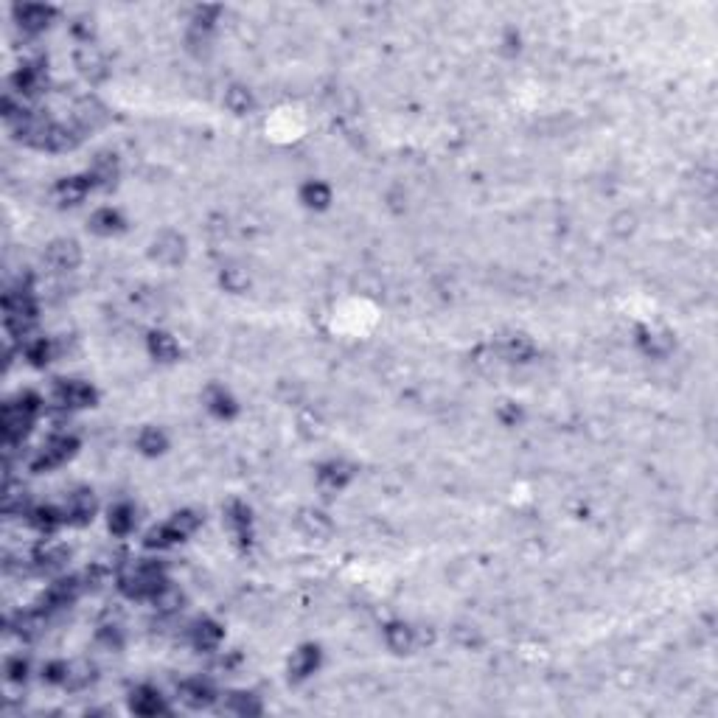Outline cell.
Wrapping results in <instances>:
<instances>
[{
    "label": "cell",
    "mask_w": 718,
    "mask_h": 718,
    "mask_svg": "<svg viewBox=\"0 0 718 718\" xmlns=\"http://www.w3.org/2000/svg\"><path fill=\"white\" fill-rule=\"evenodd\" d=\"M132 525H135V513H132L129 505H116V508L110 511V528H113V533H126Z\"/></svg>",
    "instance_id": "19"
},
{
    "label": "cell",
    "mask_w": 718,
    "mask_h": 718,
    "mask_svg": "<svg viewBox=\"0 0 718 718\" xmlns=\"http://www.w3.org/2000/svg\"><path fill=\"white\" fill-rule=\"evenodd\" d=\"M149 348H152L154 357L163 359V362L177 357V343H174L169 334H152V337H149Z\"/></svg>",
    "instance_id": "16"
},
{
    "label": "cell",
    "mask_w": 718,
    "mask_h": 718,
    "mask_svg": "<svg viewBox=\"0 0 718 718\" xmlns=\"http://www.w3.org/2000/svg\"><path fill=\"white\" fill-rule=\"evenodd\" d=\"M154 258H160L163 264H177L183 258V239L177 233H163L154 241Z\"/></svg>",
    "instance_id": "9"
},
{
    "label": "cell",
    "mask_w": 718,
    "mask_h": 718,
    "mask_svg": "<svg viewBox=\"0 0 718 718\" xmlns=\"http://www.w3.org/2000/svg\"><path fill=\"white\" fill-rule=\"evenodd\" d=\"M303 202L306 205H312V208H326L329 205V200H331V194H329V188L323 185V183H309V185H303Z\"/></svg>",
    "instance_id": "18"
},
{
    "label": "cell",
    "mask_w": 718,
    "mask_h": 718,
    "mask_svg": "<svg viewBox=\"0 0 718 718\" xmlns=\"http://www.w3.org/2000/svg\"><path fill=\"white\" fill-rule=\"evenodd\" d=\"M413 643H415L413 628H407V626H401V623H393V626L387 628V645H390L393 651H410Z\"/></svg>",
    "instance_id": "14"
},
{
    "label": "cell",
    "mask_w": 718,
    "mask_h": 718,
    "mask_svg": "<svg viewBox=\"0 0 718 718\" xmlns=\"http://www.w3.org/2000/svg\"><path fill=\"white\" fill-rule=\"evenodd\" d=\"M90 228L96 231V233H116L121 228V217L116 211H99L96 217H93V222H90Z\"/></svg>",
    "instance_id": "20"
},
{
    "label": "cell",
    "mask_w": 718,
    "mask_h": 718,
    "mask_svg": "<svg viewBox=\"0 0 718 718\" xmlns=\"http://www.w3.org/2000/svg\"><path fill=\"white\" fill-rule=\"evenodd\" d=\"M107 121V110L96 99H82L76 104V123L79 129H99Z\"/></svg>",
    "instance_id": "4"
},
{
    "label": "cell",
    "mask_w": 718,
    "mask_h": 718,
    "mask_svg": "<svg viewBox=\"0 0 718 718\" xmlns=\"http://www.w3.org/2000/svg\"><path fill=\"white\" fill-rule=\"evenodd\" d=\"M96 511V499L90 491H76L71 494L68 505H65V519H73V522H87Z\"/></svg>",
    "instance_id": "5"
},
{
    "label": "cell",
    "mask_w": 718,
    "mask_h": 718,
    "mask_svg": "<svg viewBox=\"0 0 718 718\" xmlns=\"http://www.w3.org/2000/svg\"><path fill=\"white\" fill-rule=\"evenodd\" d=\"M211 410H214L217 415H231V413H233L231 396H225L222 390H214V393H211Z\"/></svg>",
    "instance_id": "24"
},
{
    "label": "cell",
    "mask_w": 718,
    "mask_h": 718,
    "mask_svg": "<svg viewBox=\"0 0 718 718\" xmlns=\"http://www.w3.org/2000/svg\"><path fill=\"white\" fill-rule=\"evenodd\" d=\"M300 528L309 533V536H329L331 533V522L323 516V513H317V511H306L303 516H300Z\"/></svg>",
    "instance_id": "12"
},
{
    "label": "cell",
    "mask_w": 718,
    "mask_h": 718,
    "mask_svg": "<svg viewBox=\"0 0 718 718\" xmlns=\"http://www.w3.org/2000/svg\"><path fill=\"white\" fill-rule=\"evenodd\" d=\"M90 185H96L90 174H87V177H71V180L59 183L56 194H59V200H62V202L76 205V202H82V200H85V194L90 191Z\"/></svg>",
    "instance_id": "6"
},
{
    "label": "cell",
    "mask_w": 718,
    "mask_h": 718,
    "mask_svg": "<svg viewBox=\"0 0 718 718\" xmlns=\"http://www.w3.org/2000/svg\"><path fill=\"white\" fill-rule=\"evenodd\" d=\"M79 247L73 241H54L48 250H45V261L54 267V269H73L79 264Z\"/></svg>",
    "instance_id": "2"
},
{
    "label": "cell",
    "mask_w": 718,
    "mask_h": 718,
    "mask_svg": "<svg viewBox=\"0 0 718 718\" xmlns=\"http://www.w3.org/2000/svg\"><path fill=\"white\" fill-rule=\"evenodd\" d=\"M348 477H351V472H348V466H346V463H329V466L320 472V482H323L326 488H331V491L343 488Z\"/></svg>",
    "instance_id": "15"
},
{
    "label": "cell",
    "mask_w": 718,
    "mask_h": 718,
    "mask_svg": "<svg viewBox=\"0 0 718 718\" xmlns=\"http://www.w3.org/2000/svg\"><path fill=\"white\" fill-rule=\"evenodd\" d=\"M219 640H222V628L217 626V623H197V628H194V643L200 645V648H217L219 645Z\"/></svg>",
    "instance_id": "13"
},
{
    "label": "cell",
    "mask_w": 718,
    "mask_h": 718,
    "mask_svg": "<svg viewBox=\"0 0 718 718\" xmlns=\"http://www.w3.org/2000/svg\"><path fill=\"white\" fill-rule=\"evenodd\" d=\"M138 446H140L143 452H149V455H157V452H163L166 438H163V432H157V430H143Z\"/></svg>",
    "instance_id": "21"
},
{
    "label": "cell",
    "mask_w": 718,
    "mask_h": 718,
    "mask_svg": "<svg viewBox=\"0 0 718 718\" xmlns=\"http://www.w3.org/2000/svg\"><path fill=\"white\" fill-rule=\"evenodd\" d=\"M76 68H79L90 82H102V79L107 76V62H104L102 51L93 48V45H82V48L76 51Z\"/></svg>",
    "instance_id": "1"
},
{
    "label": "cell",
    "mask_w": 718,
    "mask_h": 718,
    "mask_svg": "<svg viewBox=\"0 0 718 718\" xmlns=\"http://www.w3.org/2000/svg\"><path fill=\"white\" fill-rule=\"evenodd\" d=\"M317 662H320V654H317V648L306 645V648H300V651L292 657V662H289V671H292L295 676H309V674H315Z\"/></svg>",
    "instance_id": "10"
},
{
    "label": "cell",
    "mask_w": 718,
    "mask_h": 718,
    "mask_svg": "<svg viewBox=\"0 0 718 718\" xmlns=\"http://www.w3.org/2000/svg\"><path fill=\"white\" fill-rule=\"evenodd\" d=\"M180 693H183V699L191 705V707H205L211 699H214V693H211V688L202 682V679H194V682H185L183 688H180Z\"/></svg>",
    "instance_id": "11"
},
{
    "label": "cell",
    "mask_w": 718,
    "mask_h": 718,
    "mask_svg": "<svg viewBox=\"0 0 718 718\" xmlns=\"http://www.w3.org/2000/svg\"><path fill=\"white\" fill-rule=\"evenodd\" d=\"M225 104H228L233 113H247V110H250V96H247V90H241V87H231L228 96H225Z\"/></svg>",
    "instance_id": "23"
},
{
    "label": "cell",
    "mask_w": 718,
    "mask_h": 718,
    "mask_svg": "<svg viewBox=\"0 0 718 718\" xmlns=\"http://www.w3.org/2000/svg\"><path fill=\"white\" fill-rule=\"evenodd\" d=\"M48 17H51V8H45V6H23L20 8V20L25 28H42V25H48Z\"/></svg>",
    "instance_id": "17"
},
{
    "label": "cell",
    "mask_w": 718,
    "mask_h": 718,
    "mask_svg": "<svg viewBox=\"0 0 718 718\" xmlns=\"http://www.w3.org/2000/svg\"><path fill=\"white\" fill-rule=\"evenodd\" d=\"M73 446H76V441H73V438H68V435L48 441V446L42 449V455H39V461H37V469H51V466L62 463V461L73 452Z\"/></svg>",
    "instance_id": "3"
},
{
    "label": "cell",
    "mask_w": 718,
    "mask_h": 718,
    "mask_svg": "<svg viewBox=\"0 0 718 718\" xmlns=\"http://www.w3.org/2000/svg\"><path fill=\"white\" fill-rule=\"evenodd\" d=\"M505 354L508 359H528L533 354V346H530V340H525V337H511L508 340V346H505Z\"/></svg>",
    "instance_id": "22"
},
{
    "label": "cell",
    "mask_w": 718,
    "mask_h": 718,
    "mask_svg": "<svg viewBox=\"0 0 718 718\" xmlns=\"http://www.w3.org/2000/svg\"><path fill=\"white\" fill-rule=\"evenodd\" d=\"M59 401L65 407H87L93 401V390L82 382H65L59 387Z\"/></svg>",
    "instance_id": "7"
},
{
    "label": "cell",
    "mask_w": 718,
    "mask_h": 718,
    "mask_svg": "<svg viewBox=\"0 0 718 718\" xmlns=\"http://www.w3.org/2000/svg\"><path fill=\"white\" fill-rule=\"evenodd\" d=\"M132 710L138 716H157V713H163V699H160V693L140 688L132 693Z\"/></svg>",
    "instance_id": "8"
}]
</instances>
